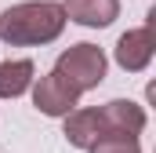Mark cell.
<instances>
[{
  "mask_svg": "<svg viewBox=\"0 0 156 153\" xmlns=\"http://www.w3.org/2000/svg\"><path fill=\"white\" fill-rule=\"evenodd\" d=\"M66 29V11L55 0H29V4H15L0 15V40L11 47H37L51 44L62 37Z\"/></svg>",
  "mask_w": 156,
  "mask_h": 153,
  "instance_id": "6da1fadb",
  "label": "cell"
},
{
  "mask_svg": "<svg viewBox=\"0 0 156 153\" xmlns=\"http://www.w3.org/2000/svg\"><path fill=\"white\" fill-rule=\"evenodd\" d=\"M105 69H109V62H105V51L98 44H73L55 62V73H62L80 95L91 91V88H98L105 80Z\"/></svg>",
  "mask_w": 156,
  "mask_h": 153,
  "instance_id": "7a4b0ae2",
  "label": "cell"
},
{
  "mask_svg": "<svg viewBox=\"0 0 156 153\" xmlns=\"http://www.w3.org/2000/svg\"><path fill=\"white\" fill-rule=\"evenodd\" d=\"M76 102H80V91L66 80L62 73H44L33 84V106H37L44 117H66V113H73L76 110Z\"/></svg>",
  "mask_w": 156,
  "mask_h": 153,
  "instance_id": "3957f363",
  "label": "cell"
},
{
  "mask_svg": "<svg viewBox=\"0 0 156 153\" xmlns=\"http://www.w3.org/2000/svg\"><path fill=\"white\" fill-rule=\"evenodd\" d=\"M153 22H156V11H149V22H145L142 29H127V33L116 40V66H120V69L142 73V69L153 62V51H156Z\"/></svg>",
  "mask_w": 156,
  "mask_h": 153,
  "instance_id": "277c9868",
  "label": "cell"
},
{
  "mask_svg": "<svg viewBox=\"0 0 156 153\" xmlns=\"http://www.w3.org/2000/svg\"><path fill=\"white\" fill-rule=\"evenodd\" d=\"M98 113H102V128L116 131V135H138L145 128V110L138 102H131V99H113Z\"/></svg>",
  "mask_w": 156,
  "mask_h": 153,
  "instance_id": "5b68a950",
  "label": "cell"
},
{
  "mask_svg": "<svg viewBox=\"0 0 156 153\" xmlns=\"http://www.w3.org/2000/svg\"><path fill=\"white\" fill-rule=\"evenodd\" d=\"M62 11H66V22L73 18L87 29H102L120 15V0H66Z\"/></svg>",
  "mask_w": 156,
  "mask_h": 153,
  "instance_id": "8992f818",
  "label": "cell"
},
{
  "mask_svg": "<svg viewBox=\"0 0 156 153\" xmlns=\"http://www.w3.org/2000/svg\"><path fill=\"white\" fill-rule=\"evenodd\" d=\"M102 135H105V128H102V113L98 110H73V113H66V139H69V146L91 150Z\"/></svg>",
  "mask_w": 156,
  "mask_h": 153,
  "instance_id": "52a82bcc",
  "label": "cell"
},
{
  "mask_svg": "<svg viewBox=\"0 0 156 153\" xmlns=\"http://www.w3.org/2000/svg\"><path fill=\"white\" fill-rule=\"evenodd\" d=\"M33 62L29 58H4L0 62V99H18L33 84Z\"/></svg>",
  "mask_w": 156,
  "mask_h": 153,
  "instance_id": "ba28073f",
  "label": "cell"
},
{
  "mask_svg": "<svg viewBox=\"0 0 156 153\" xmlns=\"http://www.w3.org/2000/svg\"><path fill=\"white\" fill-rule=\"evenodd\" d=\"M91 153H142V146H138V135H116V131H105V135L91 146Z\"/></svg>",
  "mask_w": 156,
  "mask_h": 153,
  "instance_id": "9c48e42d",
  "label": "cell"
}]
</instances>
